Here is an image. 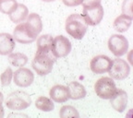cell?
<instances>
[{
  "mask_svg": "<svg viewBox=\"0 0 133 118\" xmlns=\"http://www.w3.org/2000/svg\"><path fill=\"white\" fill-rule=\"evenodd\" d=\"M56 58L52 51H37L32 60V68L39 76H45L53 69Z\"/></svg>",
  "mask_w": 133,
  "mask_h": 118,
  "instance_id": "cell-1",
  "label": "cell"
},
{
  "mask_svg": "<svg viewBox=\"0 0 133 118\" xmlns=\"http://www.w3.org/2000/svg\"><path fill=\"white\" fill-rule=\"evenodd\" d=\"M88 26L89 25L87 24L83 16L79 14H71L68 17L65 24L68 34L76 40H81L84 37L88 30Z\"/></svg>",
  "mask_w": 133,
  "mask_h": 118,
  "instance_id": "cell-2",
  "label": "cell"
},
{
  "mask_svg": "<svg viewBox=\"0 0 133 118\" xmlns=\"http://www.w3.org/2000/svg\"><path fill=\"white\" fill-rule=\"evenodd\" d=\"M31 104V96L22 91L11 92L6 100V106L12 111H21L27 109Z\"/></svg>",
  "mask_w": 133,
  "mask_h": 118,
  "instance_id": "cell-3",
  "label": "cell"
},
{
  "mask_svg": "<svg viewBox=\"0 0 133 118\" xmlns=\"http://www.w3.org/2000/svg\"><path fill=\"white\" fill-rule=\"evenodd\" d=\"M116 86L112 78L103 77L94 84V91L98 97L104 100L110 99L116 91Z\"/></svg>",
  "mask_w": 133,
  "mask_h": 118,
  "instance_id": "cell-4",
  "label": "cell"
},
{
  "mask_svg": "<svg viewBox=\"0 0 133 118\" xmlns=\"http://www.w3.org/2000/svg\"><path fill=\"white\" fill-rule=\"evenodd\" d=\"M110 78L116 80L126 79L130 74V66L127 62L120 58H116L112 60L110 69L108 70Z\"/></svg>",
  "mask_w": 133,
  "mask_h": 118,
  "instance_id": "cell-5",
  "label": "cell"
},
{
  "mask_svg": "<svg viewBox=\"0 0 133 118\" xmlns=\"http://www.w3.org/2000/svg\"><path fill=\"white\" fill-rule=\"evenodd\" d=\"M108 48L116 57H120L127 54L129 50V41L125 36L114 34L108 40Z\"/></svg>",
  "mask_w": 133,
  "mask_h": 118,
  "instance_id": "cell-6",
  "label": "cell"
},
{
  "mask_svg": "<svg viewBox=\"0 0 133 118\" xmlns=\"http://www.w3.org/2000/svg\"><path fill=\"white\" fill-rule=\"evenodd\" d=\"M37 34L33 32L31 30V28L28 26L26 22L19 23V25L15 28L13 31V38L15 41H17L19 44H28L33 43L37 39Z\"/></svg>",
  "mask_w": 133,
  "mask_h": 118,
  "instance_id": "cell-7",
  "label": "cell"
},
{
  "mask_svg": "<svg viewBox=\"0 0 133 118\" xmlns=\"http://www.w3.org/2000/svg\"><path fill=\"white\" fill-rule=\"evenodd\" d=\"M71 43L66 37L63 35L56 36L53 39L51 51L56 58H61L66 56L71 52Z\"/></svg>",
  "mask_w": 133,
  "mask_h": 118,
  "instance_id": "cell-8",
  "label": "cell"
},
{
  "mask_svg": "<svg viewBox=\"0 0 133 118\" xmlns=\"http://www.w3.org/2000/svg\"><path fill=\"white\" fill-rule=\"evenodd\" d=\"M104 8L102 5L90 6V8H83L82 16L90 26H96L102 21L104 18Z\"/></svg>",
  "mask_w": 133,
  "mask_h": 118,
  "instance_id": "cell-9",
  "label": "cell"
},
{
  "mask_svg": "<svg viewBox=\"0 0 133 118\" xmlns=\"http://www.w3.org/2000/svg\"><path fill=\"white\" fill-rule=\"evenodd\" d=\"M13 80L18 87L27 88L32 84L34 80V75L29 68L22 66L13 72Z\"/></svg>",
  "mask_w": 133,
  "mask_h": 118,
  "instance_id": "cell-10",
  "label": "cell"
},
{
  "mask_svg": "<svg viewBox=\"0 0 133 118\" xmlns=\"http://www.w3.org/2000/svg\"><path fill=\"white\" fill-rule=\"evenodd\" d=\"M111 64L112 60L110 57L104 54H99L91 59L90 67L91 70L95 74H104L110 69Z\"/></svg>",
  "mask_w": 133,
  "mask_h": 118,
  "instance_id": "cell-11",
  "label": "cell"
},
{
  "mask_svg": "<svg viewBox=\"0 0 133 118\" xmlns=\"http://www.w3.org/2000/svg\"><path fill=\"white\" fill-rule=\"evenodd\" d=\"M111 106L116 112L122 113L126 110L128 105V93L123 89H116L114 95L110 98Z\"/></svg>",
  "mask_w": 133,
  "mask_h": 118,
  "instance_id": "cell-12",
  "label": "cell"
},
{
  "mask_svg": "<svg viewBox=\"0 0 133 118\" xmlns=\"http://www.w3.org/2000/svg\"><path fill=\"white\" fill-rule=\"evenodd\" d=\"M49 95L50 99L58 103H64L69 99V89L63 85H56L52 87L49 91Z\"/></svg>",
  "mask_w": 133,
  "mask_h": 118,
  "instance_id": "cell-13",
  "label": "cell"
},
{
  "mask_svg": "<svg viewBox=\"0 0 133 118\" xmlns=\"http://www.w3.org/2000/svg\"><path fill=\"white\" fill-rule=\"evenodd\" d=\"M15 40L9 33H0V54L8 55L15 49Z\"/></svg>",
  "mask_w": 133,
  "mask_h": 118,
  "instance_id": "cell-14",
  "label": "cell"
},
{
  "mask_svg": "<svg viewBox=\"0 0 133 118\" xmlns=\"http://www.w3.org/2000/svg\"><path fill=\"white\" fill-rule=\"evenodd\" d=\"M68 89H69V99L71 100H79L83 99L87 94L85 88L82 84H81L78 81H72L68 85Z\"/></svg>",
  "mask_w": 133,
  "mask_h": 118,
  "instance_id": "cell-15",
  "label": "cell"
},
{
  "mask_svg": "<svg viewBox=\"0 0 133 118\" xmlns=\"http://www.w3.org/2000/svg\"><path fill=\"white\" fill-rule=\"evenodd\" d=\"M28 15H29V9L27 6L23 4H18L15 10L9 14V19L12 22L19 24L26 20Z\"/></svg>",
  "mask_w": 133,
  "mask_h": 118,
  "instance_id": "cell-16",
  "label": "cell"
},
{
  "mask_svg": "<svg viewBox=\"0 0 133 118\" xmlns=\"http://www.w3.org/2000/svg\"><path fill=\"white\" fill-rule=\"evenodd\" d=\"M132 23V17L122 14L114 21V29L118 32H125L129 29Z\"/></svg>",
  "mask_w": 133,
  "mask_h": 118,
  "instance_id": "cell-17",
  "label": "cell"
},
{
  "mask_svg": "<svg viewBox=\"0 0 133 118\" xmlns=\"http://www.w3.org/2000/svg\"><path fill=\"white\" fill-rule=\"evenodd\" d=\"M26 23L28 24L31 30L33 32L39 35L41 31H43V22L40 18V16L36 13H31L28 15L27 19H26Z\"/></svg>",
  "mask_w": 133,
  "mask_h": 118,
  "instance_id": "cell-18",
  "label": "cell"
},
{
  "mask_svg": "<svg viewBox=\"0 0 133 118\" xmlns=\"http://www.w3.org/2000/svg\"><path fill=\"white\" fill-rule=\"evenodd\" d=\"M8 62L11 66L22 67L28 63V57L22 53H11L8 54Z\"/></svg>",
  "mask_w": 133,
  "mask_h": 118,
  "instance_id": "cell-19",
  "label": "cell"
},
{
  "mask_svg": "<svg viewBox=\"0 0 133 118\" xmlns=\"http://www.w3.org/2000/svg\"><path fill=\"white\" fill-rule=\"evenodd\" d=\"M35 107L43 112H51L55 109V104L51 99L44 96L37 98L35 101Z\"/></svg>",
  "mask_w": 133,
  "mask_h": 118,
  "instance_id": "cell-20",
  "label": "cell"
},
{
  "mask_svg": "<svg viewBox=\"0 0 133 118\" xmlns=\"http://www.w3.org/2000/svg\"><path fill=\"white\" fill-rule=\"evenodd\" d=\"M53 37L50 34H44L37 39V51H50Z\"/></svg>",
  "mask_w": 133,
  "mask_h": 118,
  "instance_id": "cell-21",
  "label": "cell"
},
{
  "mask_svg": "<svg viewBox=\"0 0 133 118\" xmlns=\"http://www.w3.org/2000/svg\"><path fill=\"white\" fill-rule=\"evenodd\" d=\"M18 6L17 0H0V12L9 15Z\"/></svg>",
  "mask_w": 133,
  "mask_h": 118,
  "instance_id": "cell-22",
  "label": "cell"
},
{
  "mask_svg": "<svg viewBox=\"0 0 133 118\" xmlns=\"http://www.w3.org/2000/svg\"><path fill=\"white\" fill-rule=\"evenodd\" d=\"M59 116L61 118H69V117H76L79 118V114L78 113L77 109L71 105H64L60 109Z\"/></svg>",
  "mask_w": 133,
  "mask_h": 118,
  "instance_id": "cell-23",
  "label": "cell"
},
{
  "mask_svg": "<svg viewBox=\"0 0 133 118\" xmlns=\"http://www.w3.org/2000/svg\"><path fill=\"white\" fill-rule=\"evenodd\" d=\"M13 79V71L11 67H8L4 72L0 76V81H1V85L3 87H6L10 84L11 80Z\"/></svg>",
  "mask_w": 133,
  "mask_h": 118,
  "instance_id": "cell-24",
  "label": "cell"
},
{
  "mask_svg": "<svg viewBox=\"0 0 133 118\" xmlns=\"http://www.w3.org/2000/svg\"><path fill=\"white\" fill-rule=\"evenodd\" d=\"M123 14L132 17V0H125L122 5Z\"/></svg>",
  "mask_w": 133,
  "mask_h": 118,
  "instance_id": "cell-25",
  "label": "cell"
},
{
  "mask_svg": "<svg viewBox=\"0 0 133 118\" xmlns=\"http://www.w3.org/2000/svg\"><path fill=\"white\" fill-rule=\"evenodd\" d=\"M101 1L102 0H83L81 4H82L83 8H90V6L101 5Z\"/></svg>",
  "mask_w": 133,
  "mask_h": 118,
  "instance_id": "cell-26",
  "label": "cell"
},
{
  "mask_svg": "<svg viewBox=\"0 0 133 118\" xmlns=\"http://www.w3.org/2000/svg\"><path fill=\"white\" fill-rule=\"evenodd\" d=\"M82 1L83 0H62L64 5H66V6H69V8L79 6V5H81Z\"/></svg>",
  "mask_w": 133,
  "mask_h": 118,
  "instance_id": "cell-27",
  "label": "cell"
},
{
  "mask_svg": "<svg viewBox=\"0 0 133 118\" xmlns=\"http://www.w3.org/2000/svg\"><path fill=\"white\" fill-rule=\"evenodd\" d=\"M4 117V108L2 105H0V118Z\"/></svg>",
  "mask_w": 133,
  "mask_h": 118,
  "instance_id": "cell-28",
  "label": "cell"
},
{
  "mask_svg": "<svg viewBox=\"0 0 133 118\" xmlns=\"http://www.w3.org/2000/svg\"><path fill=\"white\" fill-rule=\"evenodd\" d=\"M3 101H4V95H3V93L0 91V105H2Z\"/></svg>",
  "mask_w": 133,
  "mask_h": 118,
  "instance_id": "cell-29",
  "label": "cell"
},
{
  "mask_svg": "<svg viewBox=\"0 0 133 118\" xmlns=\"http://www.w3.org/2000/svg\"><path fill=\"white\" fill-rule=\"evenodd\" d=\"M43 2H53V1H56V0H41Z\"/></svg>",
  "mask_w": 133,
  "mask_h": 118,
  "instance_id": "cell-30",
  "label": "cell"
}]
</instances>
